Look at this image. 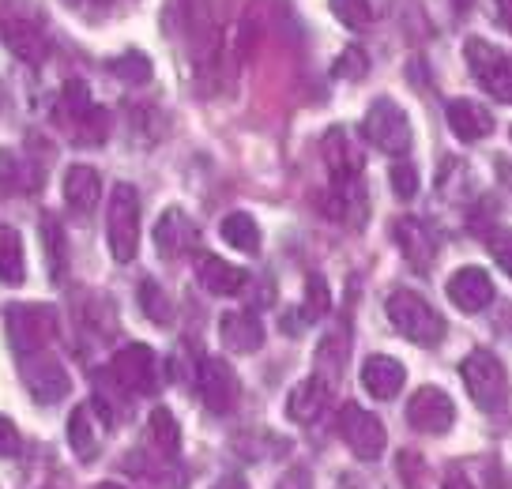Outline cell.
I'll return each instance as SVG.
<instances>
[{
    "label": "cell",
    "instance_id": "d590c367",
    "mask_svg": "<svg viewBox=\"0 0 512 489\" xmlns=\"http://www.w3.org/2000/svg\"><path fill=\"white\" fill-rule=\"evenodd\" d=\"M366 72H369V57L358 46H351L336 61V76H343V79H362Z\"/></svg>",
    "mask_w": 512,
    "mask_h": 489
},
{
    "label": "cell",
    "instance_id": "9c48e42d",
    "mask_svg": "<svg viewBox=\"0 0 512 489\" xmlns=\"http://www.w3.org/2000/svg\"><path fill=\"white\" fill-rule=\"evenodd\" d=\"M110 373L117 380V388H125L132 395H151L159 388V358L155 350L144 343H128L113 354Z\"/></svg>",
    "mask_w": 512,
    "mask_h": 489
},
{
    "label": "cell",
    "instance_id": "ffe728a7",
    "mask_svg": "<svg viewBox=\"0 0 512 489\" xmlns=\"http://www.w3.org/2000/svg\"><path fill=\"white\" fill-rule=\"evenodd\" d=\"M196 279L208 294H219V298H234V294H241V286L249 283V275L238 264H226L223 256H200L196 260Z\"/></svg>",
    "mask_w": 512,
    "mask_h": 489
},
{
    "label": "cell",
    "instance_id": "7402d4cb",
    "mask_svg": "<svg viewBox=\"0 0 512 489\" xmlns=\"http://www.w3.org/2000/svg\"><path fill=\"white\" fill-rule=\"evenodd\" d=\"M403 380H407V369L396 358H388V354H373L362 365V384H366V392L373 399H396Z\"/></svg>",
    "mask_w": 512,
    "mask_h": 489
},
{
    "label": "cell",
    "instance_id": "e0dca14e",
    "mask_svg": "<svg viewBox=\"0 0 512 489\" xmlns=\"http://www.w3.org/2000/svg\"><path fill=\"white\" fill-rule=\"evenodd\" d=\"M155 249H159L162 256H181V253H192L196 249V226H192V219L185 215V211H177V207H170V211H162V219L155 222Z\"/></svg>",
    "mask_w": 512,
    "mask_h": 489
},
{
    "label": "cell",
    "instance_id": "f35d334b",
    "mask_svg": "<svg viewBox=\"0 0 512 489\" xmlns=\"http://www.w3.org/2000/svg\"><path fill=\"white\" fill-rule=\"evenodd\" d=\"M211 489H249V482H245L241 474H223Z\"/></svg>",
    "mask_w": 512,
    "mask_h": 489
},
{
    "label": "cell",
    "instance_id": "60d3db41",
    "mask_svg": "<svg viewBox=\"0 0 512 489\" xmlns=\"http://www.w3.org/2000/svg\"><path fill=\"white\" fill-rule=\"evenodd\" d=\"M445 489H475V486L467 482L464 474H448V478H445Z\"/></svg>",
    "mask_w": 512,
    "mask_h": 489
},
{
    "label": "cell",
    "instance_id": "277c9868",
    "mask_svg": "<svg viewBox=\"0 0 512 489\" xmlns=\"http://www.w3.org/2000/svg\"><path fill=\"white\" fill-rule=\"evenodd\" d=\"M106 237L117 264H128L140 253V196L132 185H117L110 192V211H106Z\"/></svg>",
    "mask_w": 512,
    "mask_h": 489
},
{
    "label": "cell",
    "instance_id": "30bf717a",
    "mask_svg": "<svg viewBox=\"0 0 512 489\" xmlns=\"http://www.w3.org/2000/svg\"><path fill=\"white\" fill-rule=\"evenodd\" d=\"M336 426H339V437H343V444H347L358 459H381L384 456L388 433H384L381 418H377V414H369L366 407L347 403V407L339 411Z\"/></svg>",
    "mask_w": 512,
    "mask_h": 489
},
{
    "label": "cell",
    "instance_id": "74e56055",
    "mask_svg": "<svg viewBox=\"0 0 512 489\" xmlns=\"http://www.w3.org/2000/svg\"><path fill=\"white\" fill-rule=\"evenodd\" d=\"M19 448H23V441H19L16 422L12 418H0V459L19 456Z\"/></svg>",
    "mask_w": 512,
    "mask_h": 489
},
{
    "label": "cell",
    "instance_id": "d6a6232c",
    "mask_svg": "<svg viewBox=\"0 0 512 489\" xmlns=\"http://www.w3.org/2000/svg\"><path fill=\"white\" fill-rule=\"evenodd\" d=\"M388 181H392V192H396L400 200H411V196L418 192V170L411 166V162H396L392 174H388Z\"/></svg>",
    "mask_w": 512,
    "mask_h": 489
},
{
    "label": "cell",
    "instance_id": "83f0119b",
    "mask_svg": "<svg viewBox=\"0 0 512 489\" xmlns=\"http://www.w3.org/2000/svg\"><path fill=\"white\" fill-rule=\"evenodd\" d=\"M110 72L121 83H132V87H140V83H147L151 79V61H147L144 53H121V57H113L110 61Z\"/></svg>",
    "mask_w": 512,
    "mask_h": 489
},
{
    "label": "cell",
    "instance_id": "5b68a950",
    "mask_svg": "<svg viewBox=\"0 0 512 489\" xmlns=\"http://www.w3.org/2000/svg\"><path fill=\"white\" fill-rule=\"evenodd\" d=\"M460 377H464V388L475 399V407L497 411L505 403L509 377H505V365L497 362L490 350H471L464 358V365H460Z\"/></svg>",
    "mask_w": 512,
    "mask_h": 489
},
{
    "label": "cell",
    "instance_id": "d4e9b609",
    "mask_svg": "<svg viewBox=\"0 0 512 489\" xmlns=\"http://www.w3.org/2000/svg\"><path fill=\"white\" fill-rule=\"evenodd\" d=\"M27 264H23V237L16 226H0V283L23 286Z\"/></svg>",
    "mask_w": 512,
    "mask_h": 489
},
{
    "label": "cell",
    "instance_id": "44dd1931",
    "mask_svg": "<svg viewBox=\"0 0 512 489\" xmlns=\"http://www.w3.org/2000/svg\"><path fill=\"white\" fill-rule=\"evenodd\" d=\"M324 158H328V170H332V181H336V185H358V177H362V155H358V147L347 140L343 128H332V132H328Z\"/></svg>",
    "mask_w": 512,
    "mask_h": 489
},
{
    "label": "cell",
    "instance_id": "4fadbf2b",
    "mask_svg": "<svg viewBox=\"0 0 512 489\" xmlns=\"http://www.w3.org/2000/svg\"><path fill=\"white\" fill-rule=\"evenodd\" d=\"M23 380H27V392L38 403H57V399H64V395L72 392L68 369L53 354H31V362L23 365Z\"/></svg>",
    "mask_w": 512,
    "mask_h": 489
},
{
    "label": "cell",
    "instance_id": "ba28073f",
    "mask_svg": "<svg viewBox=\"0 0 512 489\" xmlns=\"http://www.w3.org/2000/svg\"><path fill=\"white\" fill-rule=\"evenodd\" d=\"M110 426H113V414L106 411L102 399H91V403H83V407L72 411V418H68V444H72V452H76L80 463L98 459Z\"/></svg>",
    "mask_w": 512,
    "mask_h": 489
},
{
    "label": "cell",
    "instance_id": "8992f818",
    "mask_svg": "<svg viewBox=\"0 0 512 489\" xmlns=\"http://www.w3.org/2000/svg\"><path fill=\"white\" fill-rule=\"evenodd\" d=\"M362 136H366L377 151L384 155H407L411 151V121H407V113L392 102V98H377L373 106H369L366 121H362Z\"/></svg>",
    "mask_w": 512,
    "mask_h": 489
},
{
    "label": "cell",
    "instance_id": "f546056e",
    "mask_svg": "<svg viewBox=\"0 0 512 489\" xmlns=\"http://www.w3.org/2000/svg\"><path fill=\"white\" fill-rule=\"evenodd\" d=\"M76 125H80V143H102L106 140V132H110V113L91 106Z\"/></svg>",
    "mask_w": 512,
    "mask_h": 489
},
{
    "label": "cell",
    "instance_id": "603a6c76",
    "mask_svg": "<svg viewBox=\"0 0 512 489\" xmlns=\"http://www.w3.org/2000/svg\"><path fill=\"white\" fill-rule=\"evenodd\" d=\"M98 196H102V177H98V170H91V166H72L64 174V200H68V207L76 215H91Z\"/></svg>",
    "mask_w": 512,
    "mask_h": 489
},
{
    "label": "cell",
    "instance_id": "8d00e7d4",
    "mask_svg": "<svg viewBox=\"0 0 512 489\" xmlns=\"http://www.w3.org/2000/svg\"><path fill=\"white\" fill-rule=\"evenodd\" d=\"M64 106H68V113L80 121L83 113L91 110V91L83 87L80 79H72V83H64Z\"/></svg>",
    "mask_w": 512,
    "mask_h": 489
},
{
    "label": "cell",
    "instance_id": "ac0fdd59",
    "mask_svg": "<svg viewBox=\"0 0 512 489\" xmlns=\"http://www.w3.org/2000/svg\"><path fill=\"white\" fill-rule=\"evenodd\" d=\"M328 403H332V384L324 377H305L287 399V414L294 422H302V426H313L320 414L328 411Z\"/></svg>",
    "mask_w": 512,
    "mask_h": 489
},
{
    "label": "cell",
    "instance_id": "ab89813d",
    "mask_svg": "<svg viewBox=\"0 0 512 489\" xmlns=\"http://www.w3.org/2000/svg\"><path fill=\"white\" fill-rule=\"evenodd\" d=\"M497 19L505 31H512V0H497Z\"/></svg>",
    "mask_w": 512,
    "mask_h": 489
},
{
    "label": "cell",
    "instance_id": "484cf974",
    "mask_svg": "<svg viewBox=\"0 0 512 489\" xmlns=\"http://www.w3.org/2000/svg\"><path fill=\"white\" fill-rule=\"evenodd\" d=\"M219 234L230 249H238L245 256H256L260 253V226H256L253 215H245V211H234V215H226L223 226H219Z\"/></svg>",
    "mask_w": 512,
    "mask_h": 489
},
{
    "label": "cell",
    "instance_id": "7bdbcfd3",
    "mask_svg": "<svg viewBox=\"0 0 512 489\" xmlns=\"http://www.w3.org/2000/svg\"><path fill=\"white\" fill-rule=\"evenodd\" d=\"M95 489H125V486H117V482H102V486H95Z\"/></svg>",
    "mask_w": 512,
    "mask_h": 489
},
{
    "label": "cell",
    "instance_id": "4dcf8cb0",
    "mask_svg": "<svg viewBox=\"0 0 512 489\" xmlns=\"http://www.w3.org/2000/svg\"><path fill=\"white\" fill-rule=\"evenodd\" d=\"M328 309H332L328 283H324L320 275H313V279H309V286H305V320H317V316H324Z\"/></svg>",
    "mask_w": 512,
    "mask_h": 489
},
{
    "label": "cell",
    "instance_id": "4316f807",
    "mask_svg": "<svg viewBox=\"0 0 512 489\" xmlns=\"http://www.w3.org/2000/svg\"><path fill=\"white\" fill-rule=\"evenodd\" d=\"M140 309H144L147 320H155L162 328L174 320V301L166 298V290H162L155 279H144V283H140Z\"/></svg>",
    "mask_w": 512,
    "mask_h": 489
},
{
    "label": "cell",
    "instance_id": "836d02e7",
    "mask_svg": "<svg viewBox=\"0 0 512 489\" xmlns=\"http://www.w3.org/2000/svg\"><path fill=\"white\" fill-rule=\"evenodd\" d=\"M42 234H46V249H49V271H53V279H61L64 271V237L57 230V222L46 219L42 222Z\"/></svg>",
    "mask_w": 512,
    "mask_h": 489
},
{
    "label": "cell",
    "instance_id": "5bb4252c",
    "mask_svg": "<svg viewBox=\"0 0 512 489\" xmlns=\"http://www.w3.org/2000/svg\"><path fill=\"white\" fill-rule=\"evenodd\" d=\"M448 301L460 313H482L494 301V283L482 268H460L448 279Z\"/></svg>",
    "mask_w": 512,
    "mask_h": 489
},
{
    "label": "cell",
    "instance_id": "cb8c5ba5",
    "mask_svg": "<svg viewBox=\"0 0 512 489\" xmlns=\"http://www.w3.org/2000/svg\"><path fill=\"white\" fill-rule=\"evenodd\" d=\"M147 444H151L162 459L181 456V426H177V418L166 411V407H155L151 418H147Z\"/></svg>",
    "mask_w": 512,
    "mask_h": 489
},
{
    "label": "cell",
    "instance_id": "52a82bcc",
    "mask_svg": "<svg viewBox=\"0 0 512 489\" xmlns=\"http://www.w3.org/2000/svg\"><path fill=\"white\" fill-rule=\"evenodd\" d=\"M464 53H467V64H471L475 79L482 83V91L494 95L497 102H509L512 106V57L509 53H501V49H494L490 42H482V38H467Z\"/></svg>",
    "mask_w": 512,
    "mask_h": 489
},
{
    "label": "cell",
    "instance_id": "b9f144b4",
    "mask_svg": "<svg viewBox=\"0 0 512 489\" xmlns=\"http://www.w3.org/2000/svg\"><path fill=\"white\" fill-rule=\"evenodd\" d=\"M452 4H456V8H460V12H467V8H471V4H475V0H452Z\"/></svg>",
    "mask_w": 512,
    "mask_h": 489
},
{
    "label": "cell",
    "instance_id": "f1b7e54d",
    "mask_svg": "<svg viewBox=\"0 0 512 489\" xmlns=\"http://www.w3.org/2000/svg\"><path fill=\"white\" fill-rule=\"evenodd\" d=\"M332 12L343 27H351V31H362L373 23V8H369V0H332Z\"/></svg>",
    "mask_w": 512,
    "mask_h": 489
},
{
    "label": "cell",
    "instance_id": "d6986e66",
    "mask_svg": "<svg viewBox=\"0 0 512 489\" xmlns=\"http://www.w3.org/2000/svg\"><path fill=\"white\" fill-rule=\"evenodd\" d=\"M392 237H396V245L403 249V256H407L418 271H426L433 264V256H437V237L430 234V226L422 219H396Z\"/></svg>",
    "mask_w": 512,
    "mask_h": 489
},
{
    "label": "cell",
    "instance_id": "1f68e13d",
    "mask_svg": "<svg viewBox=\"0 0 512 489\" xmlns=\"http://www.w3.org/2000/svg\"><path fill=\"white\" fill-rule=\"evenodd\" d=\"M486 249H490V256H494V264L505 275H512V230H505V226H497V230H490V237H486Z\"/></svg>",
    "mask_w": 512,
    "mask_h": 489
},
{
    "label": "cell",
    "instance_id": "8fae6325",
    "mask_svg": "<svg viewBox=\"0 0 512 489\" xmlns=\"http://www.w3.org/2000/svg\"><path fill=\"white\" fill-rule=\"evenodd\" d=\"M452 422H456V403L448 399V392L426 384V388H418L411 395V403H407V426L415 429V433L441 437V433L452 429Z\"/></svg>",
    "mask_w": 512,
    "mask_h": 489
},
{
    "label": "cell",
    "instance_id": "3957f363",
    "mask_svg": "<svg viewBox=\"0 0 512 489\" xmlns=\"http://www.w3.org/2000/svg\"><path fill=\"white\" fill-rule=\"evenodd\" d=\"M4 332L16 354L23 358L42 354L57 335V309L53 305H12L4 313Z\"/></svg>",
    "mask_w": 512,
    "mask_h": 489
},
{
    "label": "cell",
    "instance_id": "6da1fadb",
    "mask_svg": "<svg viewBox=\"0 0 512 489\" xmlns=\"http://www.w3.org/2000/svg\"><path fill=\"white\" fill-rule=\"evenodd\" d=\"M0 42L27 64H38L46 57V19L31 0H0Z\"/></svg>",
    "mask_w": 512,
    "mask_h": 489
},
{
    "label": "cell",
    "instance_id": "2e32d148",
    "mask_svg": "<svg viewBox=\"0 0 512 489\" xmlns=\"http://www.w3.org/2000/svg\"><path fill=\"white\" fill-rule=\"evenodd\" d=\"M219 339L234 354H256V350L264 347V324L249 309H234V313H226L219 320Z\"/></svg>",
    "mask_w": 512,
    "mask_h": 489
},
{
    "label": "cell",
    "instance_id": "7a4b0ae2",
    "mask_svg": "<svg viewBox=\"0 0 512 489\" xmlns=\"http://www.w3.org/2000/svg\"><path fill=\"white\" fill-rule=\"evenodd\" d=\"M384 309H388L392 328H396L403 339L418 343V347H437V343L445 339V316L437 313L422 294H415V290H396Z\"/></svg>",
    "mask_w": 512,
    "mask_h": 489
},
{
    "label": "cell",
    "instance_id": "9a60e30c",
    "mask_svg": "<svg viewBox=\"0 0 512 489\" xmlns=\"http://www.w3.org/2000/svg\"><path fill=\"white\" fill-rule=\"evenodd\" d=\"M445 117H448V128L464 143L486 140L494 132V113L486 110L482 102H471V98H452Z\"/></svg>",
    "mask_w": 512,
    "mask_h": 489
},
{
    "label": "cell",
    "instance_id": "7c38bea8",
    "mask_svg": "<svg viewBox=\"0 0 512 489\" xmlns=\"http://www.w3.org/2000/svg\"><path fill=\"white\" fill-rule=\"evenodd\" d=\"M196 384H200V399L211 414H230L238 407V373L230 369V362L223 358H204L200 362V373H196Z\"/></svg>",
    "mask_w": 512,
    "mask_h": 489
},
{
    "label": "cell",
    "instance_id": "e575fe53",
    "mask_svg": "<svg viewBox=\"0 0 512 489\" xmlns=\"http://www.w3.org/2000/svg\"><path fill=\"white\" fill-rule=\"evenodd\" d=\"M23 189V170L12 151H0V196H16Z\"/></svg>",
    "mask_w": 512,
    "mask_h": 489
}]
</instances>
